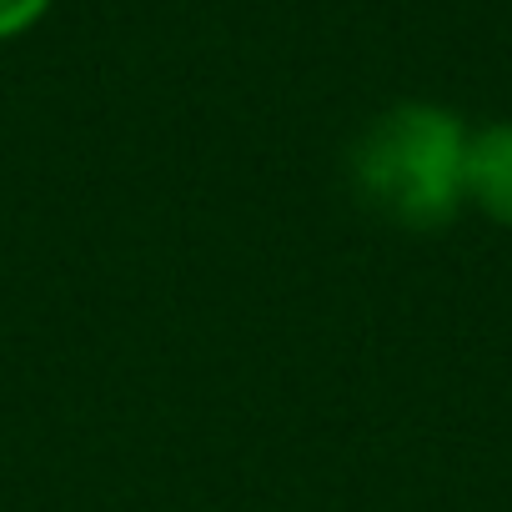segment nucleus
I'll return each instance as SVG.
<instances>
[{
	"mask_svg": "<svg viewBox=\"0 0 512 512\" xmlns=\"http://www.w3.org/2000/svg\"><path fill=\"white\" fill-rule=\"evenodd\" d=\"M472 126L442 101H392L347 146V186L362 211L407 236H437L467 211Z\"/></svg>",
	"mask_w": 512,
	"mask_h": 512,
	"instance_id": "1",
	"label": "nucleus"
},
{
	"mask_svg": "<svg viewBox=\"0 0 512 512\" xmlns=\"http://www.w3.org/2000/svg\"><path fill=\"white\" fill-rule=\"evenodd\" d=\"M467 211L512 236V116L482 121L467 136Z\"/></svg>",
	"mask_w": 512,
	"mask_h": 512,
	"instance_id": "2",
	"label": "nucleus"
},
{
	"mask_svg": "<svg viewBox=\"0 0 512 512\" xmlns=\"http://www.w3.org/2000/svg\"><path fill=\"white\" fill-rule=\"evenodd\" d=\"M56 0H0V41H16L51 16Z\"/></svg>",
	"mask_w": 512,
	"mask_h": 512,
	"instance_id": "3",
	"label": "nucleus"
}]
</instances>
